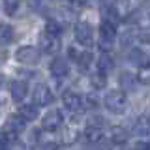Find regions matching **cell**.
Listing matches in <instances>:
<instances>
[{"label": "cell", "instance_id": "1", "mask_svg": "<svg viewBox=\"0 0 150 150\" xmlns=\"http://www.w3.org/2000/svg\"><path fill=\"white\" fill-rule=\"evenodd\" d=\"M103 103H105V109L112 115H122L128 109V98H126V92L122 90H109Z\"/></svg>", "mask_w": 150, "mask_h": 150}, {"label": "cell", "instance_id": "2", "mask_svg": "<svg viewBox=\"0 0 150 150\" xmlns=\"http://www.w3.org/2000/svg\"><path fill=\"white\" fill-rule=\"evenodd\" d=\"M41 51L34 45H23L15 51V60L23 66H38L41 60Z\"/></svg>", "mask_w": 150, "mask_h": 150}, {"label": "cell", "instance_id": "3", "mask_svg": "<svg viewBox=\"0 0 150 150\" xmlns=\"http://www.w3.org/2000/svg\"><path fill=\"white\" fill-rule=\"evenodd\" d=\"M116 40V25L101 19L100 23V47L101 51H109Z\"/></svg>", "mask_w": 150, "mask_h": 150}, {"label": "cell", "instance_id": "4", "mask_svg": "<svg viewBox=\"0 0 150 150\" xmlns=\"http://www.w3.org/2000/svg\"><path fill=\"white\" fill-rule=\"evenodd\" d=\"M73 36H75V40H77V43L83 45V47H92V43H94V28H92L90 23H86V21H79L77 25H75Z\"/></svg>", "mask_w": 150, "mask_h": 150}, {"label": "cell", "instance_id": "5", "mask_svg": "<svg viewBox=\"0 0 150 150\" xmlns=\"http://www.w3.org/2000/svg\"><path fill=\"white\" fill-rule=\"evenodd\" d=\"M40 47H41V53L45 54H56L60 51V47H62V40H60V36H54V34H49V32H41L40 36Z\"/></svg>", "mask_w": 150, "mask_h": 150}, {"label": "cell", "instance_id": "6", "mask_svg": "<svg viewBox=\"0 0 150 150\" xmlns=\"http://www.w3.org/2000/svg\"><path fill=\"white\" fill-rule=\"evenodd\" d=\"M32 100L38 107H47L54 101V94L51 92V88L47 84H36L32 90Z\"/></svg>", "mask_w": 150, "mask_h": 150}, {"label": "cell", "instance_id": "7", "mask_svg": "<svg viewBox=\"0 0 150 150\" xmlns=\"http://www.w3.org/2000/svg\"><path fill=\"white\" fill-rule=\"evenodd\" d=\"M62 124H64V116H62V112H60L58 109L49 111L43 116V120H41V128H43L45 131H58L60 128H62Z\"/></svg>", "mask_w": 150, "mask_h": 150}, {"label": "cell", "instance_id": "8", "mask_svg": "<svg viewBox=\"0 0 150 150\" xmlns=\"http://www.w3.org/2000/svg\"><path fill=\"white\" fill-rule=\"evenodd\" d=\"M62 103H64L66 109L71 111V112H81L84 109V100L77 92H71V90H66L62 94Z\"/></svg>", "mask_w": 150, "mask_h": 150}, {"label": "cell", "instance_id": "9", "mask_svg": "<svg viewBox=\"0 0 150 150\" xmlns=\"http://www.w3.org/2000/svg\"><path fill=\"white\" fill-rule=\"evenodd\" d=\"M49 73L53 75L54 79H64L69 75V62L68 58H62V56H54L53 62L49 64Z\"/></svg>", "mask_w": 150, "mask_h": 150}, {"label": "cell", "instance_id": "10", "mask_svg": "<svg viewBox=\"0 0 150 150\" xmlns=\"http://www.w3.org/2000/svg\"><path fill=\"white\" fill-rule=\"evenodd\" d=\"M8 88H9V96H11V100L15 103H21L28 96V83L26 81L13 79V81L8 84Z\"/></svg>", "mask_w": 150, "mask_h": 150}, {"label": "cell", "instance_id": "11", "mask_svg": "<svg viewBox=\"0 0 150 150\" xmlns=\"http://www.w3.org/2000/svg\"><path fill=\"white\" fill-rule=\"evenodd\" d=\"M83 135H84V139H86L88 143L98 144V143H101V141L105 139V129H103L98 122H92V124L86 126V129H84Z\"/></svg>", "mask_w": 150, "mask_h": 150}, {"label": "cell", "instance_id": "12", "mask_svg": "<svg viewBox=\"0 0 150 150\" xmlns=\"http://www.w3.org/2000/svg\"><path fill=\"white\" fill-rule=\"evenodd\" d=\"M118 83H120V86H122V92H133L135 88H137V84H139L137 75H133V73H129V71H122Z\"/></svg>", "mask_w": 150, "mask_h": 150}, {"label": "cell", "instance_id": "13", "mask_svg": "<svg viewBox=\"0 0 150 150\" xmlns=\"http://www.w3.org/2000/svg\"><path fill=\"white\" fill-rule=\"evenodd\" d=\"M19 116H21L25 122H32L36 120L38 116H40V107L36 105V103H26V105H21L19 107Z\"/></svg>", "mask_w": 150, "mask_h": 150}, {"label": "cell", "instance_id": "14", "mask_svg": "<svg viewBox=\"0 0 150 150\" xmlns=\"http://www.w3.org/2000/svg\"><path fill=\"white\" fill-rule=\"evenodd\" d=\"M131 131H133L137 137L146 139V137H148V116H146V115L137 116V118H135V122H133V128H131Z\"/></svg>", "mask_w": 150, "mask_h": 150}, {"label": "cell", "instance_id": "15", "mask_svg": "<svg viewBox=\"0 0 150 150\" xmlns=\"http://www.w3.org/2000/svg\"><path fill=\"white\" fill-rule=\"evenodd\" d=\"M15 40V30H13L11 25L8 23H0V45L2 47H8L13 43Z\"/></svg>", "mask_w": 150, "mask_h": 150}, {"label": "cell", "instance_id": "16", "mask_svg": "<svg viewBox=\"0 0 150 150\" xmlns=\"http://www.w3.org/2000/svg\"><path fill=\"white\" fill-rule=\"evenodd\" d=\"M129 62H133L135 66H143V64H148V54H146V51L143 49V47H139V45H133V49L129 51Z\"/></svg>", "mask_w": 150, "mask_h": 150}, {"label": "cell", "instance_id": "17", "mask_svg": "<svg viewBox=\"0 0 150 150\" xmlns=\"http://www.w3.org/2000/svg\"><path fill=\"white\" fill-rule=\"evenodd\" d=\"M25 126H26V122L23 120L19 115H9L8 120H6V129L9 131V133H13V135L19 133V131H23Z\"/></svg>", "mask_w": 150, "mask_h": 150}, {"label": "cell", "instance_id": "18", "mask_svg": "<svg viewBox=\"0 0 150 150\" xmlns=\"http://www.w3.org/2000/svg\"><path fill=\"white\" fill-rule=\"evenodd\" d=\"M98 69L103 73H109L112 68H115V58L111 56V53H107V51H101L100 58H98Z\"/></svg>", "mask_w": 150, "mask_h": 150}, {"label": "cell", "instance_id": "19", "mask_svg": "<svg viewBox=\"0 0 150 150\" xmlns=\"http://www.w3.org/2000/svg\"><path fill=\"white\" fill-rule=\"evenodd\" d=\"M128 137H129L128 129L120 128V126L111 128V131H109V139H111V143H115V144H126L128 143Z\"/></svg>", "mask_w": 150, "mask_h": 150}, {"label": "cell", "instance_id": "20", "mask_svg": "<svg viewBox=\"0 0 150 150\" xmlns=\"http://www.w3.org/2000/svg\"><path fill=\"white\" fill-rule=\"evenodd\" d=\"M45 32H49V34H54V36H60V38H62V34H64V25L58 21V19L51 17L49 21H47V25H45Z\"/></svg>", "mask_w": 150, "mask_h": 150}, {"label": "cell", "instance_id": "21", "mask_svg": "<svg viewBox=\"0 0 150 150\" xmlns=\"http://www.w3.org/2000/svg\"><path fill=\"white\" fill-rule=\"evenodd\" d=\"M2 8L4 11H6V15H15L19 11V8H21V0H2Z\"/></svg>", "mask_w": 150, "mask_h": 150}, {"label": "cell", "instance_id": "22", "mask_svg": "<svg viewBox=\"0 0 150 150\" xmlns=\"http://www.w3.org/2000/svg\"><path fill=\"white\" fill-rule=\"evenodd\" d=\"M90 83H92V86H96V88H103L107 84V73L96 69V73L90 75Z\"/></svg>", "mask_w": 150, "mask_h": 150}, {"label": "cell", "instance_id": "23", "mask_svg": "<svg viewBox=\"0 0 150 150\" xmlns=\"http://www.w3.org/2000/svg\"><path fill=\"white\" fill-rule=\"evenodd\" d=\"M77 137H79V131L75 129V128H68V129L62 131V141H64L66 144L75 143V141H77Z\"/></svg>", "mask_w": 150, "mask_h": 150}, {"label": "cell", "instance_id": "24", "mask_svg": "<svg viewBox=\"0 0 150 150\" xmlns=\"http://www.w3.org/2000/svg\"><path fill=\"white\" fill-rule=\"evenodd\" d=\"M148 77H150V68H148V64L139 66V71H137V81H139V83H143V84H146V83H148Z\"/></svg>", "mask_w": 150, "mask_h": 150}, {"label": "cell", "instance_id": "25", "mask_svg": "<svg viewBox=\"0 0 150 150\" xmlns=\"http://www.w3.org/2000/svg\"><path fill=\"white\" fill-rule=\"evenodd\" d=\"M90 62H92V54L88 53V51H84V53L81 51V54H79V58H77V64L81 66L83 69H86L88 66H90Z\"/></svg>", "mask_w": 150, "mask_h": 150}, {"label": "cell", "instance_id": "26", "mask_svg": "<svg viewBox=\"0 0 150 150\" xmlns=\"http://www.w3.org/2000/svg\"><path fill=\"white\" fill-rule=\"evenodd\" d=\"M9 144H11L9 137H8V135H2V133H0V150H8Z\"/></svg>", "mask_w": 150, "mask_h": 150}, {"label": "cell", "instance_id": "27", "mask_svg": "<svg viewBox=\"0 0 150 150\" xmlns=\"http://www.w3.org/2000/svg\"><path fill=\"white\" fill-rule=\"evenodd\" d=\"M79 54H81V51H79V49H77V47H75V45H71V47H69V49H68V56H69V58H71V60H75V62H77Z\"/></svg>", "mask_w": 150, "mask_h": 150}, {"label": "cell", "instance_id": "28", "mask_svg": "<svg viewBox=\"0 0 150 150\" xmlns=\"http://www.w3.org/2000/svg\"><path fill=\"white\" fill-rule=\"evenodd\" d=\"M133 150H150L148 143H146V139H143V141H137V144L133 146Z\"/></svg>", "mask_w": 150, "mask_h": 150}, {"label": "cell", "instance_id": "29", "mask_svg": "<svg viewBox=\"0 0 150 150\" xmlns=\"http://www.w3.org/2000/svg\"><path fill=\"white\" fill-rule=\"evenodd\" d=\"M43 150H62V146L60 144H56V143H49V144H45Z\"/></svg>", "mask_w": 150, "mask_h": 150}, {"label": "cell", "instance_id": "30", "mask_svg": "<svg viewBox=\"0 0 150 150\" xmlns=\"http://www.w3.org/2000/svg\"><path fill=\"white\" fill-rule=\"evenodd\" d=\"M68 2H71V4H77V6H83V4H86L88 0H68Z\"/></svg>", "mask_w": 150, "mask_h": 150}, {"label": "cell", "instance_id": "31", "mask_svg": "<svg viewBox=\"0 0 150 150\" xmlns=\"http://www.w3.org/2000/svg\"><path fill=\"white\" fill-rule=\"evenodd\" d=\"M2 84H4V75L0 73V88H2Z\"/></svg>", "mask_w": 150, "mask_h": 150}, {"label": "cell", "instance_id": "32", "mask_svg": "<svg viewBox=\"0 0 150 150\" xmlns=\"http://www.w3.org/2000/svg\"><path fill=\"white\" fill-rule=\"evenodd\" d=\"M4 56H6V54H4V53H0V60H4Z\"/></svg>", "mask_w": 150, "mask_h": 150}, {"label": "cell", "instance_id": "33", "mask_svg": "<svg viewBox=\"0 0 150 150\" xmlns=\"http://www.w3.org/2000/svg\"><path fill=\"white\" fill-rule=\"evenodd\" d=\"M4 105V100H0V107H2Z\"/></svg>", "mask_w": 150, "mask_h": 150}]
</instances>
